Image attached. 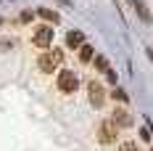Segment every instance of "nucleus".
Instances as JSON below:
<instances>
[{"instance_id":"obj_1","label":"nucleus","mask_w":153,"mask_h":151,"mask_svg":"<svg viewBox=\"0 0 153 151\" xmlns=\"http://www.w3.org/2000/svg\"><path fill=\"white\" fill-rule=\"evenodd\" d=\"M61 61H63L61 50H48V53H42L37 59V66H40V72H56L61 66Z\"/></svg>"},{"instance_id":"obj_2","label":"nucleus","mask_w":153,"mask_h":151,"mask_svg":"<svg viewBox=\"0 0 153 151\" xmlns=\"http://www.w3.org/2000/svg\"><path fill=\"white\" fill-rule=\"evenodd\" d=\"M79 88V80H76L74 72H61L58 74V90L61 93H74Z\"/></svg>"},{"instance_id":"obj_3","label":"nucleus","mask_w":153,"mask_h":151,"mask_svg":"<svg viewBox=\"0 0 153 151\" xmlns=\"http://www.w3.org/2000/svg\"><path fill=\"white\" fill-rule=\"evenodd\" d=\"M98 140H100V143H114V140H116V125L111 119H106L98 127Z\"/></svg>"},{"instance_id":"obj_4","label":"nucleus","mask_w":153,"mask_h":151,"mask_svg":"<svg viewBox=\"0 0 153 151\" xmlns=\"http://www.w3.org/2000/svg\"><path fill=\"white\" fill-rule=\"evenodd\" d=\"M34 45L37 48H50V43H53V29L50 27H40V29L34 32Z\"/></svg>"},{"instance_id":"obj_5","label":"nucleus","mask_w":153,"mask_h":151,"mask_svg":"<svg viewBox=\"0 0 153 151\" xmlns=\"http://www.w3.org/2000/svg\"><path fill=\"white\" fill-rule=\"evenodd\" d=\"M111 122H114L116 127H129V125H132V117H129L124 109H116V111H114V117H111Z\"/></svg>"},{"instance_id":"obj_6","label":"nucleus","mask_w":153,"mask_h":151,"mask_svg":"<svg viewBox=\"0 0 153 151\" xmlns=\"http://www.w3.org/2000/svg\"><path fill=\"white\" fill-rule=\"evenodd\" d=\"M90 104L92 106H103V88L98 85V82H90Z\"/></svg>"},{"instance_id":"obj_7","label":"nucleus","mask_w":153,"mask_h":151,"mask_svg":"<svg viewBox=\"0 0 153 151\" xmlns=\"http://www.w3.org/2000/svg\"><path fill=\"white\" fill-rule=\"evenodd\" d=\"M82 40H85V37H82V32H79V29H74V32L66 35V45H69V48H79V45H82Z\"/></svg>"},{"instance_id":"obj_8","label":"nucleus","mask_w":153,"mask_h":151,"mask_svg":"<svg viewBox=\"0 0 153 151\" xmlns=\"http://www.w3.org/2000/svg\"><path fill=\"white\" fill-rule=\"evenodd\" d=\"M95 56V50H92V45H79V61L82 64H87V61Z\"/></svg>"},{"instance_id":"obj_9","label":"nucleus","mask_w":153,"mask_h":151,"mask_svg":"<svg viewBox=\"0 0 153 151\" xmlns=\"http://www.w3.org/2000/svg\"><path fill=\"white\" fill-rule=\"evenodd\" d=\"M37 14L42 16L45 21H50V24H56V21H58V14H56V11H50V8H40Z\"/></svg>"},{"instance_id":"obj_10","label":"nucleus","mask_w":153,"mask_h":151,"mask_svg":"<svg viewBox=\"0 0 153 151\" xmlns=\"http://www.w3.org/2000/svg\"><path fill=\"white\" fill-rule=\"evenodd\" d=\"M135 3V8H137V14L143 16V19H148V11H145V5H143V0H132Z\"/></svg>"},{"instance_id":"obj_11","label":"nucleus","mask_w":153,"mask_h":151,"mask_svg":"<svg viewBox=\"0 0 153 151\" xmlns=\"http://www.w3.org/2000/svg\"><path fill=\"white\" fill-rule=\"evenodd\" d=\"M106 59H103V56H98V59H95V69H98V72H106Z\"/></svg>"},{"instance_id":"obj_12","label":"nucleus","mask_w":153,"mask_h":151,"mask_svg":"<svg viewBox=\"0 0 153 151\" xmlns=\"http://www.w3.org/2000/svg\"><path fill=\"white\" fill-rule=\"evenodd\" d=\"M140 138H143V140H151V130H148V127H143V130H140Z\"/></svg>"},{"instance_id":"obj_13","label":"nucleus","mask_w":153,"mask_h":151,"mask_svg":"<svg viewBox=\"0 0 153 151\" xmlns=\"http://www.w3.org/2000/svg\"><path fill=\"white\" fill-rule=\"evenodd\" d=\"M119 151H137V146H135V143H124Z\"/></svg>"},{"instance_id":"obj_14","label":"nucleus","mask_w":153,"mask_h":151,"mask_svg":"<svg viewBox=\"0 0 153 151\" xmlns=\"http://www.w3.org/2000/svg\"><path fill=\"white\" fill-rule=\"evenodd\" d=\"M114 95H116L119 101H127V93H124V90H114Z\"/></svg>"}]
</instances>
